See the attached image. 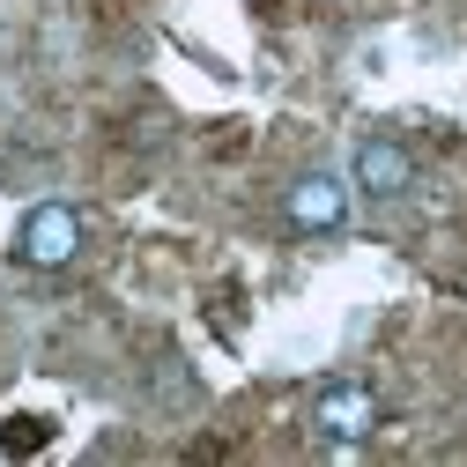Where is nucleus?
Wrapping results in <instances>:
<instances>
[{
	"instance_id": "nucleus-1",
	"label": "nucleus",
	"mask_w": 467,
	"mask_h": 467,
	"mask_svg": "<svg viewBox=\"0 0 467 467\" xmlns=\"http://www.w3.org/2000/svg\"><path fill=\"white\" fill-rule=\"evenodd\" d=\"M75 253H82V215L67 201H45V208L23 215V230H16V260L23 267H67Z\"/></svg>"
},
{
	"instance_id": "nucleus-2",
	"label": "nucleus",
	"mask_w": 467,
	"mask_h": 467,
	"mask_svg": "<svg viewBox=\"0 0 467 467\" xmlns=\"http://www.w3.org/2000/svg\"><path fill=\"white\" fill-rule=\"evenodd\" d=\"M379 431V393L357 386V379H334L319 400H312V438L327 445H364Z\"/></svg>"
},
{
	"instance_id": "nucleus-3",
	"label": "nucleus",
	"mask_w": 467,
	"mask_h": 467,
	"mask_svg": "<svg viewBox=\"0 0 467 467\" xmlns=\"http://www.w3.org/2000/svg\"><path fill=\"white\" fill-rule=\"evenodd\" d=\"M282 215L297 223V230H312V238H327V230L348 223V179H334V171H305V179H289Z\"/></svg>"
},
{
	"instance_id": "nucleus-4",
	"label": "nucleus",
	"mask_w": 467,
	"mask_h": 467,
	"mask_svg": "<svg viewBox=\"0 0 467 467\" xmlns=\"http://www.w3.org/2000/svg\"><path fill=\"white\" fill-rule=\"evenodd\" d=\"M348 186L371 193V201H400L408 186H416V156H408L400 141H386V134H371V141H357V156H348Z\"/></svg>"
},
{
	"instance_id": "nucleus-5",
	"label": "nucleus",
	"mask_w": 467,
	"mask_h": 467,
	"mask_svg": "<svg viewBox=\"0 0 467 467\" xmlns=\"http://www.w3.org/2000/svg\"><path fill=\"white\" fill-rule=\"evenodd\" d=\"M52 445V423L45 416H16V423H0V452L23 460V452H45Z\"/></svg>"
}]
</instances>
